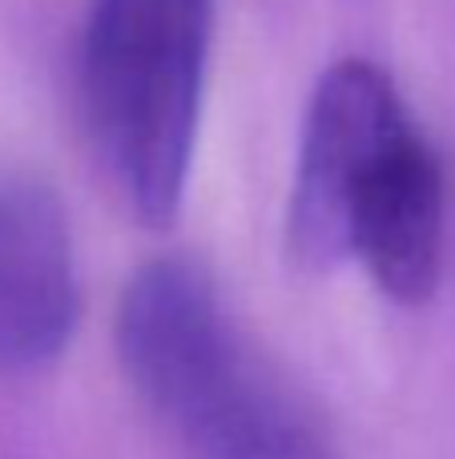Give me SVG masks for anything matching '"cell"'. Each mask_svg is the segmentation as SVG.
<instances>
[{
    "label": "cell",
    "instance_id": "obj_1",
    "mask_svg": "<svg viewBox=\"0 0 455 459\" xmlns=\"http://www.w3.org/2000/svg\"><path fill=\"white\" fill-rule=\"evenodd\" d=\"M448 182L399 89L371 61L319 77L303 117L290 250L306 270L359 262L403 307L435 294L443 270Z\"/></svg>",
    "mask_w": 455,
    "mask_h": 459
},
{
    "label": "cell",
    "instance_id": "obj_2",
    "mask_svg": "<svg viewBox=\"0 0 455 459\" xmlns=\"http://www.w3.org/2000/svg\"><path fill=\"white\" fill-rule=\"evenodd\" d=\"M113 339L133 391L193 459H331L319 420L238 334L198 262H145Z\"/></svg>",
    "mask_w": 455,
    "mask_h": 459
},
{
    "label": "cell",
    "instance_id": "obj_3",
    "mask_svg": "<svg viewBox=\"0 0 455 459\" xmlns=\"http://www.w3.org/2000/svg\"><path fill=\"white\" fill-rule=\"evenodd\" d=\"M214 0H93L81 97L97 153L145 226L177 218L198 142Z\"/></svg>",
    "mask_w": 455,
    "mask_h": 459
},
{
    "label": "cell",
    "instance_id": "obj_4",
    "mask_svg": "<svg viewBox=\"0 0 455 459\" xmlns=\"http://www.w3.org/2000/svg\"><path fill=\"white\" fill-rule=\"evenodd\" d=\"M81 315L73 230L40 174L0 169V371L53 367Z\"/></svg>",
    "mask_w": 455,
    "mask_h": 459
}]
</instances>
